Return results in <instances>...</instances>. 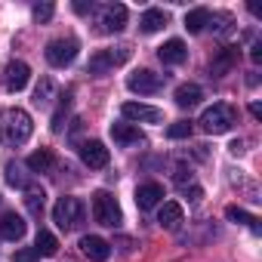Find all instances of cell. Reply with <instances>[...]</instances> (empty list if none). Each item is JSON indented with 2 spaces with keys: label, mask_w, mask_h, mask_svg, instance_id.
<instances>
[{
  "label": "cell",
  "mask_w": 262,
  "mask_h": 262,
  "mask_svg": "<svg viewBox=\"0 0 262 262\" xmlns=\"http://www.w3.org/2000/svg\"><path fill=\"white\" fill-rule=\"evenodd\" d=\"M34 133L31 114L22 108H4L0 111V142L4 145H22Z\"/></svg>",
  "instance_id": "1"
},
{
  "label": "cell",
  "mask_w": 262,
  "mask_h": 262,
  "mask_svg": "<svg viewBox=\"0 0 262 262\" xmlns=\"http://www.w3.org/2000/svg\"><path fill=\"white\" fill-rule=\"evenodd\" d=\"M201 129L204 133H213V136H222V133H228V129L237 123V114H234V108L231 105H225V102H216L213 108H207L204 114H201Z\"/></svg>",
  "instance_id": "2"
},
{
  "label": "cell",
  "mask_w": 262,
  "mask_h": 262,
  "mask_svg": "<svg viewBox=\"0 0 262 262\" xmlns=\"http://www.w3.org/2000/svg\"><path fill=\"white\" fill-rule=\"evenodd\" d=\"M86 210L77 198H59V204L53 207V222L62 228V231H74L80 222H83Z\"/></svg>",
  "instance_id": "3"
},
{
  "label": "cell",
  "mask_w": 262,
  "mask_h": 262,
  "mask_svg": "<svg viewBox=\"0 0 262 262\" xmlns=\"http://www.w3.org/2000/svg\"><path fill=\"white\" fill-rule=\"evenodd\" d=\"M77 50H80V43L74 40V37H56V40H50L47 43V62L53 65V68H68L74 59H77Z\"/></svg>",
  "instance_id": "4"
},
{
  "label": "cell",
  "mask_w": 262,
  "mask_h": 262,
  "mask_svg": "<svg viewBox=\"0 0 262 262\" xmlns=\"http://www.w3.org/2000/svg\"><path fill=\"white\" fill-rule=\"evenodd\" d=\"M93 219L105 228H114L120 222V207L111 191H96L93 194Z\"/></svg>",
  "instance_id": "5"
},
{
  "label": "cell",
  "mask_w": 262,
  "mask_h": 262,
  "mask_svg": "<svg viewBox=\"0 0 262 262\" xmlns=\"http://www.w3.org/2000/svg\"><path fill=\"white\" fill-rule=\"evenodd\" d=\"M129 59V47H111V50H96L90 56V74H108L117 65Z\"/></svg>",
  "instance_id": "6"
},
{
  "label": "cell",
  "mask_w": 262,
  "mask_h": 262,
  "mask_svg": "<svg viewBox=\"0 0 262 262\" xmlns=\"http://www.w3.org/2000/svg\"><path fill=\"white\" fill-rule=\"evenodd\" d=\"M126 86L133 90V93H139V96H155V93H161L164 77L155 74V71H148V68H139V71H133V74L126 77Z\"/></svg>",
  "instance_id": "7"
},
{
  "label": "cell",
  "mask_w": 262,
  "mask_h": 262,
  "mask_svg": "<svg viewBox=\"0 0 262 262\" xmlns=\"http://www.w3.org/2000/svg\"><path fill=\"white\" fill-rule=\"evenodd\" d=\"M120 114L126 120H133V123H161L164 120L161 108H151V105H142V102H123Z\"/></svg>",
  "instance_id": "8"
},
{
  "label": "cell",
  "mask_w": 262,
  "mask_h": 262,
  "mask_svg": "<svg viewBox=\"0 0 262 262\" xmlns=\"http://www.w3.org/2000/svg\"><path fill=\"white\" fill-rule=\"evenodd\" d=\"M126 25V7L123 4H108L99 10V31L105 34H114Z\"/></svg>",
  "instance_id": "9"
},
{
  "label": "cell",
  "mask_w": 262,
  "mask_h": 262,
  "mask_svg": "<svg viewBox=\"0 0 262 262\" xmlns=\"http://www.w3.org/2000/svg\"><path fill=\"white\" fill-rule=\"evenodd\" d=\"M80 253L86 259H93V262H105L111 256V244L105 237H99V234H83L80 237Z\"/></svg>",
  "instance_id": "10"
},
{
  "label": "cell",
  "mask_w": 262,
  "mask_h": 262,
  "mask_svg": "<svg viewBox=\"0 0 262 262\" xmlns=\"http://www.w3.org/2000/svg\"><path fill=\"white\" fill-rule=\"evenodd\" d=\"M80 161L90 167V170H102L108 164V148L99 142V139H90L80 145Z\"/></svg>",
  "instance_id": "11"
},
{
  "label": "cell",
  "mask_w": 262,
  "mask_h": 262,
  "mask_svg": "<svg viewBox=\"0 0 262 262\" xmlns=\"http://www.w3.org/2000/svg\"><path fill=\"white\" fill-rule=\"evenodd\" d=\"M28 80H31V68H28L25 62H10V65H7V90H10V93L25 90Z\"/></svg>",
  "instance_id": "12"
},
{
  "label": "cell",
  "mask_w": 262,
  "mask_h": 262,
  "mask_svg": "<svg viewBox=\"0 0 262 262\" xmlns=\"http://www.w3.org/2000/svg\"><path fill=\"white\" fill-rule=\"evenodd\" d=\"M25 231H28V225L19 213H4V219H0V234L7 241H22Z\"/></svg>",
  "instance_id": "13"
},
{
  "label": "cell",
  "mask_w": 262,
  "mask_h": 262,
  "mask_svg": "<svg viewBox=\"0 0 262 262\" xmlns=\"http://www.w3.org/2000/svg\"><path fill=\"white\" fill-rule=\"evenodd\" d=\"M185 56H188V50H185V43H182L179 37H173V40H167L164 47H158V59H161L164 65H179V62H185Z\"/></svg>",
  "instance_id": "14"
},
{
  "label": "cell",
  "mask_w": 262,
  "mask_h": 262,
  "mask_svg": "<svg viewBox=\"0 0 262 262\" xmlns=\"http://www.w3.org/2000/svg\"><path fill=\"white\" fill-rule=\"evenodd\" d=\"M161 198H164V188H161L158 182H145V185L136 188V204H139V210H151V207H158Z\"/></svg>",
  "instance_id": "15"
},
{
  "label": "cell",
  "mask_w": 262,
  "mask_h": 262,
  "mask_svg": "<svg viewBox=\"0 0 262 262\" xmlns=\"http://www.w3.org/2000/svg\"><path fill=\"white\" fill-rule=\"evenodd\" d=\"M111 139L117 145H139L142 133H139V126H133V123H111Z\"/></svg>",
  "instance_id": "16"
},
{
  "label": "cell",
  "mask_w": 262,
  "mask_h": 262,
  "mask_svg": "<svg viewBox=\"0 0 262 262\" xmlns=\"http://www.w3.org/2000/svg\"><path fill=\"white\" fill-rule=\"evenodd\" d=\"M182 219H185V213H182V204H176V201H167L164 207H161V213H158V222H161V228H179L182 225Z\"/></svg>",
  "instance_id": "17"
},
{
  "label": "cell",
  "mask_w": 262,
  "mask_h": 262,
  "mask_svg": "<svg viewBox=\"0 0 262 262\" xmlns=\"http://www.w3.org/2000/svg\"><path fill=\"white\" fill-rule=\"evenodd\" d=\"M201 99H204V90H201L198 83H182V86L176 90V105H179V108H194Z\"/></svg>",
  "instance_id": "18"
},
{
  "label": "cell",
  "mask_w": 262,
  "mask_h": 262,
  "mask_svg": "<svg viewBox=\"0 0 262 262\" xmlns=\"http://www.w3.org/2000/svg\"><path fill=\"white\" fill-rule=\"evenodd\" d=\"M53 164H56V158H53L50 148H40V151L28 155V170H31V173H50Z\"/></svg>",
  "instance_id": "19"
},
{
  "label": "cell",
  "mask_w": 262,
  "mask_h": 262,
  "mask_svg": "<svg viewBox=\"0 0 262 262\" xmlns=\"http://www.w3.org/2000/svg\"><path fill=\"white\" fill-rule=\"evenodd\" d=\"M34 250H37V256H56V253H59V241H56V234L47 231V228H40L37 237H34Z\"/></svg>",
  "instance_id": "20"
},
{
  "label": "cell",
  "mask_w": 262,
  "mask_h": 262,
  "mask_svg": "<svg viewBox=\"0 0 262 262\" xmlns=\"http://www.w3.org/2000/svg\"><path fill=\"white\" fill-rule=\"evenodd\" d=\"M139 25H142L145 34H155V31H161V28L167 25V13H164V10H145Z\"/></svg>",
  "instance_id": "21"
},
{
  "label": "cell",
  "mask_w": 262,
  "mask_h": 262,
  "mask_svg": "<svg viewBox=\"0 0 262 262\" xmlns=\"http://www.w3.org/2000/svg\"><path fill=\"white\" fill-rule=\"evenodd\" d=\"M225 219L228 222H237V225H250L253 231H259V219L253 216V213H247V210H241V207H225Z\"/></svg>",
  "instance_id": "22"
},
{
  "label": "cell",
  "mask_w": 262,
  "mask_h": 262,
  "mask_svg": "<svg viewBox=\"0 0 262 262\" xmlns=\"http://www.w3.org/2000/svg\"><path fill=\"white\" fill-rule=\"evenodd\" d=\"M204 25H210V10L198 7V10H191V13L185 16V28H188L191 34H201V31H204Z\"/></svg>",
  "instance_id": "23"
},
{
  "label": "cell",
  "mask_w": 262,
  "mask_h": 262,
  "mask_svg": "<svg viewBox=\"0 0 262 262\" xmlns=\"http://www.w3.org/2000/svg\"><path fill=\"white\" fill-rule=\"evenodd\" d=\"M25 207H28L31 216H43V207H47V194H43V188H28V194H25Z\"/></svg>",
  "instance_id": "24"
},
{
  "label": "cell",
  "mask_w": 262,
  "mask_h": 262,
  "mask_svg": "<svg viewBox=\"0 0 262 262\" xmlns=\"http://www.w3.org/2000/svg\"><path fill=\"white\" fill-rule=\"evenodd\" d=\"M68 105H71V90L62 96V102H59V108H56V114H53V133H62V120H65V114H68Z\"/></svg>",
  "instance_id": "25"
},
{
  "label": "cell",
  "mask_w": 262,
  "mask_h": 262,
  "mask_svg": "<svg viewBox=\"0 0 262 262\" xmlns=\"http://www.w3.org/2000/svg\"><path fill=\"white\" fill-rule=\"evenodd\" d=\"M167 136H170V139H185V136H191V120H176V123H170V126H167Z\"/></svg>",
  "instance_id": "26"
},
{
  "label": "cell",
  "mask_w": 262,
  "mask_h": 262,
  "mask_svg": "<svg viewBox=\"0 0 262 262\" xmlns=\"http://www.w3.org/2000/svg\"><path fill=\"white\" fill-rule=\"evenodd\" d=\"M7 182H10L13 188H25V176H22L19 164H7Z\"/></svg>",
  "instance_id": "27"
},
{
  "label": "cell",
  "mask_w": 262,
  "mask_h": 262,
  "mask_svg": "<svg viewBox=\"0 0 262 262\" xmlns=\"http://www.w3.org/2000/svg\"><path fill=\"white\" fill-rule=\"evenodd\" d=\"M50 93H53V83L43 77V80L37 83V90H34V102H37V105H47V102H50Z\"/></svg>",
  "instance_id": "28"
},
{
  "label": "cell",
  "mask_w": 262,
  "mask_h": 262,
  "mask_svg": "<svg viewBox=\"0 0 262 262\" xmlns=\"http://www.w3.org/2000/svg\"><path fill=\"white\" fill-rule=\"evenodd\" d=\"M31 13H34V19H37V22H50V19H53V13H56V7H53V4H37Z\"/></svg>",
  "instance_id": "29"
},
{
  "label": "cell",
  "mask_w": 262,
  "mask_h": 262,
  "mask_svg": "<svg viewBox=\"0 0 262 262\" xmlns=\"http://www.w3.org/2000/svg\"><path fill=\"white\" fill-rule=\"evenodd\" d=\"M13 262H37V250H34V247L16 250V253H13Z\"/></svg>",
  "instance_id": "30"
},
{
  "label": "cell",
  "mask_w": 262,
  "mask_h": 262,
  "mask_svg": "<svg viewBox=\"0 0 262 262\" xmlns=\"http://www.w3.org/2000/svg\"><path fill=\"white\" fill-rule=\"evenodd\" d=\"M250 59H253V62H262V43H253V50H250Z\"/></svg>",
  "instance_id": "31"
},
{
  "label": "cell",
  "mask_w": 262,
  "mask_h": 262,
  "mask_svg": "<svg viewBox=\"0 0 262 262\" xmlns=\"http://www.w3.org/2000/svg\"><path fill=\"white\" fill-rule=\"evenodd\" d=\"M250 114H253V117H262V105H259V102H253V105H250Z\"/></svg>",
  "instance_id": "32"
}]
</instances>
